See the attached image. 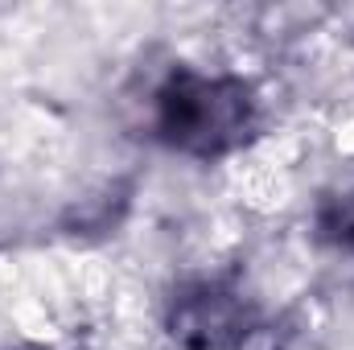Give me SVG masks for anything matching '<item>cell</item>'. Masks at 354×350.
Segmentation results:
<instances>
[{
  "label": "cell",
  "mask_w": 354,
  "mask_h": 350,
  "mask_svg": "<svg viewBox=\"0 0 354 350\" xmlns=\"http://www.w3.org/2000/svg\"><path fill=\"white\" fill-rule=\"evenodd\" d=\"M260 95L239 75L174 66L153 95L157 140L194 161H214L243 149L260 132Z\"/></svg>",
  "instance_id": "6da1fadb"
},
{
  "label": "cell",
  "mask_w": 354,
  "mask_h": 350,
  "mask_svg": "<svg viewBox=\"0 0 354 350\" xmlns=\"http://www.w3.org/2000/svg\"><path fill=\"white\" fill-rule=\"evenodd\" d=\"M260 326L256 301L223 276L177 284L165 305V330L181 350H239Z\"/></svg>",
  "instance_id": "7a4b0ae2"
},
{
  "label": "cell",
  "mask_w": 354,
  "mask_h": 350,
  "mask_svg": "<svg viewBox=\"0 0 354 350\" xmlns=\"http://www.w3.org/2000/svg\"><path fill=\"white\" fill-rule=\"evenodd\" d=\"M317 235L338 252H354V190L330 194L317 210Z\"/></svg>",
  "instance_id": "3957f363"
}]
</instances>
